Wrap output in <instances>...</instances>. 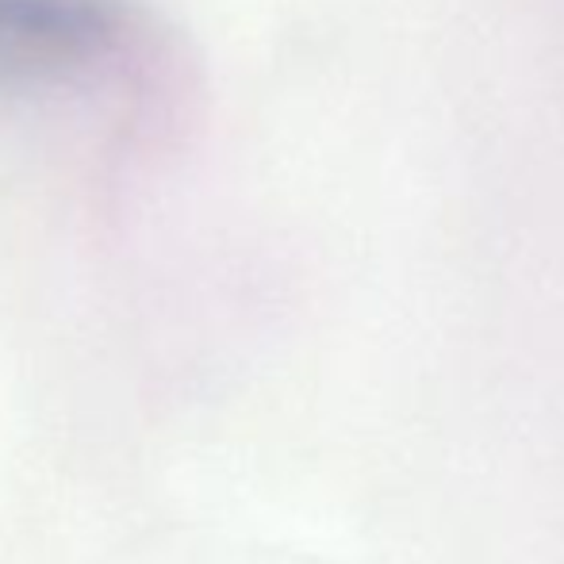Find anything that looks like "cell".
Instances as JSON below:
<instances>
[{"instance_id":"1","label":"cell","mask_w":564,"mask_h":564,"mask_svg":"<svg viewBox=\"0 0 564 564\" xmlns=\"http://www.w3.org/2000/svg\"><path fill=\"white\" fill-rule=\"evenodd\" d=\"M123 0H0V93H58L97 82L131 51Z\"/></svg>"}]
</instances>
